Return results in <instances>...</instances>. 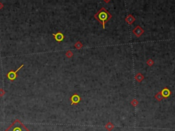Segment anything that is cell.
Wrapping results in <instances>:
<instances>
[{
  "label": "cell",
  "mask_w": 175,
  "mask_h": 131,
  "mask_svg": "<svg viewBox=\"0 0 175 131\" xmlns=\"http://www.w3.org/2000/svg\"><path fill=\"white\" fill-rule=\"evenodd\" d=\"M95 18L97 19L99 21L100 24L103 25V28L105 29V23L112 18V15L108 12V11H107V10L105 8H102L99 11L95 14Z\"/></svg>",
  "instance_id": "cell-1"
},
{
  "label": "cell",
  "mask_w": 175,
  "mask_h": 131,
  "mask_svg": "<svg viewBox=\"0 0 175 131\" xmlns=\"http://www.w3.org/2000/svg\"><path fill=\"white\" fill-rule=\"evenodd\" d=\"M6 131H29L19 120H15Z\"/></svg>",
  "instance_id": "cell-2"
},
{
  "label": "cell",
  "mask_w": 175,
  "mask_h": 131,
  "mask_svg": "<svg viewBox=\"0 0 175 131\" xmlns=\"http://www.w3.org/2000/svg\"><path fill=\"white\" fill-rule=\"evenodd\" d=\"M133 33L136 35L137 37H140L144 33V29L140 26H137L133 30Z\"/></svg>",
  "instance_id": "cell-3"
},
{
  "label": "cell",
  "mask_w": 175,
  "mask_h": 131,
  "mask_svg": "<svg viewBox=\"0 0 175 131\" xmlns=\"http://www.w3.org/2000/svg\"><path fill=\"white\" fill-rule=\"evenodd\" d=\"M135 21H136V18L132 14H129L127 17L125 18V21L129 25H131Z\"/></svg>",
  "instance_id": "cell-4"
},
{
  "label": "cell",
  "mask_w": 175,
  "mask_h": 131,
  "mask_svg": "<svg viewBox=\"0 0 175 131\" xmlns=\"http://www.w3.org/2000/svg\"><path fill=\"white\" fill-rule=\"evenodd\" d=\"M71 102H72V104H76L79 103V101L81 100V98L77 95V94H74L73 96L71 97Z\"/></svg>",
  "instance_id": "cell-5"
},
{
  "label": "cell",
  "mask_w": 175,
  "mask_h": 131,
  "mask_svg": "<svg viewBox=\"0 0 175 131\" xmlns=\"http://www.w3.org/2000/svg\"><path fill=\"white\" fill-rule=\"evenodd\" d=\"M161 95H162V96L163 98H168V97H169L170 96V94H171V92L170 91L169 89H168V88H164L163 89V90L161 91Z\"/></svg>",
  "instance_id": "cell-6"
},
{
  "label": "cell",
  "mask_w": 175,
  "mask_h": 131,
  "mask_svg": "<svg viewBox=\"0 0 175 131\" xmlns=\"http://www.w3.org/2000/svg\"><path fill=\"white\" fill-rule=\"evenodd\" d=\"M135 78H136V79L137 80V81H138L139 83H140V82H142V81L144 80V77L142 75V73H140V72H138V73L136 75Z\"/></svg>",
  "instance_id": "cell-7"
},
{
  "label": "cell",
  "mask_w": 175,
  "mask_h": 131,
  "mask_svg": "<svg viewBox=\"0 0 175 131\" xmlns=\"http://www.w3.org/2000/svg\"><path fill=\"white\" fill-rule=\"evenodd\" d=\"M105 129H107L108 131H111L112 130H113L114 128V124L112 123V122H107V124L105 126Z\"/></svg>",
  "instance_id": "cell-8"
},
{
  "label": "cell",
  "mask_w": 175,
  "mask_h": 131,
  "mask_svg": "<svg viewBox=\"0 0 175 131\" xmlns=\"http://www.w3.org/2000/svg\"><path fill=\"white\" fill-rule=\"evenodd\" d=\"M55 37H56V39L57 41H62L63 40V38H64V36L61 34V33H57L56 36H55Z\"/></svg>",
  "instance_id": "cell-9"
},
{
  "label": "cell",
  "mask_w": 175,
  "mask_h": 131,
  "mask_svg": "<svg viewBox=\"0 0 175 131\" xmlns=\"http://www.w3.org/2000/svg\"><path fill=\"white\" fill-rule=\"evenodd\" d=\"M155 98H156V100H157L158 101H161L162 99H163V96L161 95V92H158L155 96Z\"/></svg>",
  "instance_id": "cell-10"
},
{
  "label": "cell",
  "mask_w": 175,
  "mask_h": 131,
  "mask_svg": "<svg viewBox=\"0 0 175 131\" xmlns=\"http://www.w3.org/2000/svg\"><path fill=\"white\" fill-rule=\"evenodd\" d=\"M131 105L132 106H133V107H136L138 104H139V103H138V101L137 100V99H136V98H134V99H133L132 100V101L131 102Z\"/></svg>",
  "instance_id": "cell-11"
},
{
  "label": "cell",
  "mask_w": 175,
  "mask_h": 131,
  "mask_svg": "<svg viewBox=\"0 0 175 131\" xmlns=\"http://www.w3.org/2000/svg\"><path fill=\"white\" fill-rule=\"evenodd\" d=\"M82 46H83V45H82V44H81L80 42H77L75 44V47H76L77 49H81L82 48Z\"/></svg>",
  "instance_id": "cell-12"
},
{
  "label": "cell",
  "mask_w": 175,
  "mask_h": 131,
  "mask_svg": "<svg viewBox=\"0 0 175 131\" xmlns=\"http://www.w3.org/2000/svg\"><path fill=\"white\" fill-rule=\"evenodd\" d=\"M147 63L149 66H152V65L154 64V62H153V60L151 59H148V61H147Z\"/></svg>",
  "instance_id": "cell-13"
},
{
  "label": "cell",
  "mask_w": 175,
  "mask_h": 131,
  "mask_svg": "<svg viewBox=\"0 0 175 131\" xmlns=\"http://www.w3.org/2000/svg\"><path fill=\"white\" fill-rule=\"evenodd\" d=\"M66 55H67V56H68V57H71V56L73 55V53L69 51L68 53H67V54H66Z\"/></svg>",
  "instance_id": "cell-14"
}]
</instances>
